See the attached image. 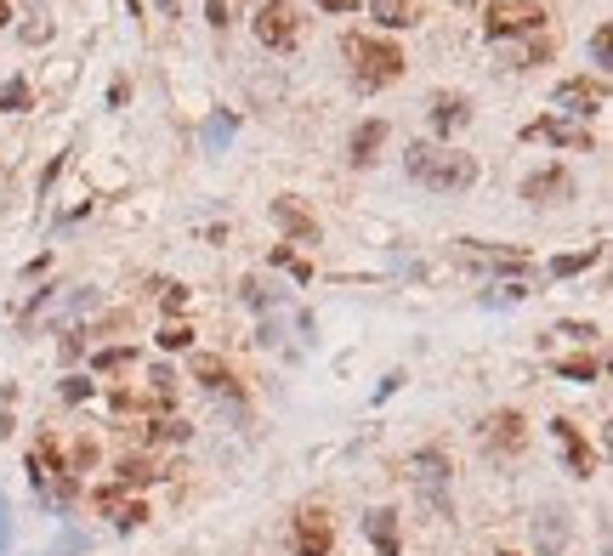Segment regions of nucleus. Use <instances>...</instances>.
I'll return each instance as SVG.
<instances>
[{
	"mask_svg": "<svg viewBox=\"0 0 613 556\" xmlns=\"http://www.w3.org/2000/svg\"><path fill=\"white\" fill-rule=\"evenodd\" d=\"M403 165H409V176H415L421 188H432V193L472 188V176H477L472 154H455V148H432V142H415Z\"/></svg>",
	"mask_w": 613,
	"mask_h": 556,
	"instance_id": "obj_1",
	"label": "nucleus"
},
{
	"mask_svg": "<svg viewBox=\"0 0 613 556\" xmlns=\"http://www.w3.org/2000/svg\"><path fill=\"white\" fill-rule=\"evenodd\" d=\"M403 471H409V483H415V494H421V505L432 511V517H455V505H449V454L443 449H415Z\"/></svg>",
	"mask_w": 613,
	"mask_h": 556,
	"instance_id": "obj_2",
	"label": "nucleus"
},
{
	"mask_svg": "<svg viewBox=\"0 0 613 556\" xmlns=\"http://www.w3.org/2000/svg\"><path fill=\"white\" fill-rule=\"evenodd\" d=\"M347 57H352L358 86H392V80L403 74V52H398V46H386V40L347 35Z\"/></svg>",
	"mask_w": 613,
	"mask_h": 556,
	"instance_id": "obj_3",
	"label": "nucleus"
},
{
	"mask_svg": "<svg viewBox=\"0 0 613 556\" xmlns=\"http://www.w3.org/2000/svg\"><path fill=\"white\" fill-rule=\"evenodd\" d=\"M29 477H35V488L52 505H69L74 500V471L57 460V443H52V437H40L35 449H29Z\"/></svg>",
	"mask_w": 613,
	"mask_h": 556,
	"instance_id": "obj_4",
	"label": "nucleus"
},
{
	"mask_svg": "<svg viewBox=\"0 0 613 556\" xmlns=\"http://www.w3.org/2000/svg\"><path fill=\"white\" fill-rule=\"evenodd\" d=\"M540 23H545V12L534 6V0H494L489 12H483V29H489L494 40H506V35H540Z\"/></svg>",
	"mask_w": 613,
	"mask_h": 556,
	"instance_id": "obj_5",
	"label": "nucleus"
},
{
	"mask_svg": "<svg viewBox=\"0 0 613 556\" xmlns=\"http://www.w3.org/2000/svg\"><path fill=\"white\" fill-rule=\"evenodd\" d=\"M528 443V420L517 409H500V415L483 420V449L489 454H523Z\"/></svg>",
	"mask_w": 613,
	"mask_h": 556,
	"instance_id": "obj_6",
	"label": "nucleus"
},
{
	"mask_svg": "<svg viewBox=\"0 0 613 556\" xmlns=\"http://www.w3.org/2000/svg\"><path fill=\"white\" fill-rule=\"evenodd\" d=\"M256 35H262V46L284 52L296 40V0H267L262 12H256Z\"/></svg>",
	"mask_w": 613,
	"mask_h": 556,
	"instance_id": "obj_7",
	"label": "nucleus"
},
{
	"mask_svg": "<svg viewBox=\"0 0 613 556\" xmlns=\"http://www.w3.org/2000/svg\"><path fill=\"white\" fill-rule=\"evenodd\" d=\"M330 545H335L330 511H318V505L296 511V556H330Z\"/></svg>",
	"mask_w": 613,
	"mask_h": 556,
	"instance_id": "obj_8",
	"label": "nucleus"
},
{
	"mask_svg": "<svg viewBox=\"0 0 613 556\" xmlns=\"http://www.w3.org/2000/svg\"><path fill=\"white\" fill-rule=\"evenodd\" d=\"M551 437L562 443V460H568V471H574V477H591V471H596V449L585 443V437H579L574 420H551Z\"/></svg>",
	"mask_w": 613,
	"mask_h": 556,
	"instance_id": "obj_9",
	"label": "nucleus"
},
{
	"mask_svg": "<svg viewBox=\"0 0 613 556\" xmlns=\"http://www.w3.org/2000/svg\"><path fill=\"white\" fill-rule=\"evenodd\" d=\"M557 103L574 108V114H596V108L608 103V86H602V80H562Z\"/></svg>",
	"mask_w": 613,
	"mask_h": 556,
	"instance_id": "obj_10",
	"label": "nucleus"
},
{
	"mask_svg": "<svg viewBox=\"0 0 613 556\" xmlns=\"http://www.w3.org/2000/svg\"><path fill=\"white\" fill-rule=\"evenodd\" d=\"M91 500H97V511H108V517L120 522V528H142V522H148V505H142V500H125L120 488H97Z\"/></svg>",
	"mask_w": 613,
	"mask_h": 556,
	"instance_id": "obj_11",
	"label": "nucleus"
},
{
	"mask_svg": "<svg viewBox=\"0 0 613 556\" xmlns=\"http://www.w3.org/2000/svg\"><path fill=\"white\" fill-rule=\"evenodd\" d=\"M574 193V182L562 171H545V176H528L523 182V199H534V205H557V199H568Z\"/></svg>",
	"mask_w": 613,
	"mask_h": 556,
	"instance_id": "obj_12",
	"label": "nucleus"
},
{
	"mask_svg": "<svg viewBox=\"0 0 613 556\" xmlns=\"http://www.w3.org/2000/svg\"><path fill=\"white\" fill-rule=\"evenodd\" d=\"M369 539H375V551L381 556H398V511H369Z\"/></svg>",
	"mask_w": 613,
	"mask_h": 556,
	"instance_id": "obj_13",
	"label": "nucleus"
},
{
	"mask_svg": "<svg viewBox=\"0 0 613 556\" xmlns=\"http://www.w3.org/2000/svg\"><path fill=\"white\" fill-rule=\"evenodd\" d=\"M273 216H279V222L290 227V233H296L301 244H313V239H318V222H313V216H307V210L296 205V199H279V205H273Z\"/></svg>",
	"mask_w": 613,
	"mask_h": 556,
	"instance_id": "obj_14",
	"label": "nucleus"
},
{
	"mask_svg": "<svg viewBox=\"0 0 613 556\" xmlns=\"http://www.w3.org/2000/svg\"><path fill=\"white\" fill-rule=\"evenodd\" d=\"M193 381L211 386V392H216V386H222V392H233V369L222 364V358H211V352H199V358H193Z\"/></svg>",
	"mask_w": 613,
	"mask_h": 556,
	"instance_id": "obj_15",
	"label": "nucleus"
},
{
	"mask_svg": "<svg viewBox=\"0 0 613 556\" xmlns=\"http://www.w3.org/2000/svg\"><path fill=\"white\" fill-rule=\"evenodd\" d=\"M369 12H375V23H386V29H409L415 23V0H369Z\"/></svg>",
	"mask_w": 613,
	"mask_h": 556,
	"instance_id": "obj_16",
	"label": "nucleus"
},
{
	"mask_svg": "<svg viewBox=\"0 0 613 556\" xmlns=\"http://www.w3.org/2000/svg\"><path fill=\"white\" fill-rule=\"evenodd\" d=\"M114 477H120L125 488H142V483H154V477H159V466H154V460H142V454H125L120 466H114Z\"/></svg>",
	"mask_w": 613,
	"mask_h": 556,
	"instance_id": "obj_17",
	"label": "nucleus"
},
{
	"mask_svg": "<svg viewBox=\"0 0 613 556\" xmlns=\"http://www.w3.org/2000/svg\"><path fill=\"white\" fill-rule=\"evenodd\" d=\"M460 125H466V103H460V97H438V103H432V131L449 137V131H460Z\"/></svg>",
	"mask_w": 613,
	"mask_h": 556,
	"instance_id": "obj_18",
	"label": "nucleus"
},
{
	"mask_svg": "<svg viewBox=\"0 0 613 556\" xmlns=\"http://www.w3.org/2000/svg\"><path fill=\"white\" fill-rule=\"evenodd\" d=\"M381 142H386V125L381 120H364V125H358V137H352V159H358V165H369Z\"/></svg>",
	"mask_w": 613,
	"mask_h": 556,
	"instance_id": "obj_19",
	"label": "nucleus"
},
{
	"mask_svg": "<svg viewBox=\"0 0 613 556\" xmlns=\"http://www.w3.org/2000/svg\"><path fill=\"white\" fill-rule=\"evenodd\" d=\"M534 539H540L545 551L557 556L562 539H568V517H562V511H545V522H534Z\"/></svg>",
	"mask_w": 613,
	"mask_h": 556,
	"instance_id": "obj_20",
	"label": "nucleus"
},
{
	"mask_svg": "<svg viewBox=\"0 0 613 556\" xmlns=\"http://www.w3.org/2000/svg\"><path fill=\"white\" fill-rule=\"evenodd\" d=\"M528 137H551V142H568V148H591V137H585V131H568V125H557V120L528 125Z\"/></svg>",
	"mask_w": 613,
	"mask_h": 556,
	"instance_id": "obj_21",
	"label": "nucleus"
},
{
	"mask_svg": "<svg viewBox=\"0 0 613 556\" xmlns=\"http://www.w3.org/2000/svg\"><path fill=\"white\" fill-rule=\"evenodd\" d=\"M148 443H188V426L171 420V415H159L154 426H148Z\"/></svg>",
	"mask_w": 613,
	"mask_h": 556,
	"instance_id": "obj_22",
	"label": "nucleus"
},
{
	"mask_svg": "<svg viewBox=\"0 0 613 556\" xmlns=\"http://www.w3.org/2000/svg\"><path fill=\"white\" fill-rule=\"evenodd\" d=\"M228 142H233V114H216L205 125V148H228Z\"/></svg>",
	"mask_w": 613,
	"mask_h": 556,
	"instance_id": "obj_23",
	"label": "nucleus"
},
{
	"mask_svg": "<svg viewBox=\"0 0 613 556\" xmlns=\"http://www.w3.org/2000/svg\"><path fill=\"white\" fill-rule=\"evenodd\" d=\"M0 108H6V114H23V108H29V86H23V80H12V86L0 91Z\"/></svg>",
	"mask_w": 613,
	"mask_h": 556,
	"instance_id": "obj_24",
	"label": "nucleus"
},
{
	"mask_svg": "<svg viewBox=\"0 0 613 556\" xmlns=\"http://www.w3.org/2000/svg\"><path fill=\"white\" fill-rule=\"evenodd\" d=\"M562 375H568V381H596V358H562Z\"/></svg>",
	"mask_w": 613,
	"mask_h": 556,
	"instance_id": "obj_25",
	"label": "nucleus"
},
{
	"mask_svg": "<svg viewBox=\"0 0 613 556\" xmlns=\"http://www.w3.org/2000/svg\"><path fill=\"white\" fill-rule=\"evenodd\" d=\"M131 358H137L131 347H108V352H97V358H91V369H125Z\"/></svg>",
	"mask_w": 613,
	"mask_h": 556,
	"instance_id": "obj_26",
	"label": "nucleus"
},
{
	"mask_svg": "<svg viewBox=\"0 0 613 556\" xmlns=\"http://www.w3.org/2000/svg\"><path fill=\"white\" fill-rule=\"evenodd\" d=\"M188 341H193V330H188V324H165V330H159V347H165V352L188 347Z\"/></svg>",
	"mask_w": 613,
	"mask_h": 556,
	"instance_id": "obj_27",
	"label": "nucleus"
},
{
	"mask_svg": "<svg viewBox=\"0 0 613 556\" xmlns=\"http://www.w3.org/2000/svg\"><path fill=\"white\" fill-rule=\"evenodd\" d=\"M97 466V443H74V466L69 471H91Z\"/></svg>",
	"mask_w": 613,
	"mask_h": 556,
	"instance_id": "obj_28",
	"label": "nucleus"
},
{
	"mask_svg": "<svg viewBox=\"0 0 613 556\" xmlns=\"http://www.w3.org/2000/svg\"><path fill=\"white\" fill-rule=\"evenodd\" d=\"M591 261H596V250H585V256H562V261H557V273L568 278V273H579V267H591Z\"/></svg>",
	"mask_w": 613,
	"mask_h": 556,
	"instance_id": "obj_29",
	"label": "nucleus"
},
{
	"mask_svg": "<svg viewBox=\"0 0 613 556\" xmlns=\"http://www.w3.org/2000/svg\"><path fill=\"white\" fill-rule=\"evenodd\" d=\"M63 398H69V403L91 398V381H63Z\"/></svg>",
	"mask_w": 613,
	"mask_h": 556,
	"instance_id": "obj_30",
	"label": "nucleus"
},
{
	"mask_svg": "<svg viewBox=\"0 0 613 556\" xmlns=\"http://www.w3.org/2000/svg\"><path fill=\"white\" fill-rule=\"evenodd\" d=\"M591 57H596V63H608V29H596V35H591Z\"/></svg>",
	"mask_w": 613,
	"mask_h": 556,
	"instance_id": "obj_31",
	"label": "nucleus"
},
{
	"mask_svg": "<svg viewBox=\"0 0 613 556\" xmlns=\"http://www.w3.org/2000/svg\"><path fill=\"white\" fill-rule=\"evenodd\" d=\"M211 23H216V29L228 23V0H211Z\"/></svg>",
	"mask_w": 613,
	"mask_h": 556,
	"instance_id": "obj_32",
	"label": "nucleus"
},
{
	"mask_svg": "<svg viewBox=\"0 0 613 556\" xmlns=\"http://www.w3.org/2000/svg\"><path fill=\"white\" fill-rule=\"evenodd\" d=\"M318 6H324V12H352L358 0H318Z\"/></svg>",
	"mask_w": 613,
	"mask_h": 556,
	"instance_id": "obj_33",
	"label": "nucleus"
},
{
	"mask_svg": "<svg viewBox=\"0 0 613 556\" xmlns=\"http://www.w3.org/2000/svg\"><path fill=\"white\" fill-rule=\"evenodd\" d=\"M6 18H12V0H0V29H6Z\"/></svg>",
	"mask_w": 613,
	"mask_h": 556,
	"instance_id": "obj_34",
	"label": "nucleus"
},
{
	"mask_svg": "<svg viewBox=\"0 0 613 556\" xmlns=\"http://www.w3.org/2000/svg\"><path fill=\"white\" fill-rule=\"evenodd\" d=\"M0 545H6V500H0Z\"/></svg>",
	"mask_w": 613,
	"mask_h": 556,
	"instance_id": "obj_35",
	"label": "nucleus"
},
{
	"mask_svg": "<svg viewBox=\"0 0 613 556\" xmlns=\"http://www.w3.org/2000/svg\"><path fill=\"white\" fill-rule=\"evenodd\" d=\"M159 6H165V12H176V0H159Z\"/></svg>",
	"mask_w": 613,
	"mask_h": 556,
	"instance_id": "obj_36",
	"label": "nucleus"
},
{
	"mask_svg": "<svg viewBox=\"0 0 613 556\" xmlns=\"http://www.w3.org/2000/svg\"><path fill=\"white\" fill-rule=\"evenodd\" d=\"M500 556H511V551H500Z\"/></svg>",
	"mask_w": 613,
	"mask_h": 556,
	"instance_id": "obj_37",
	"label": "nucleus"
}]
</instances>
